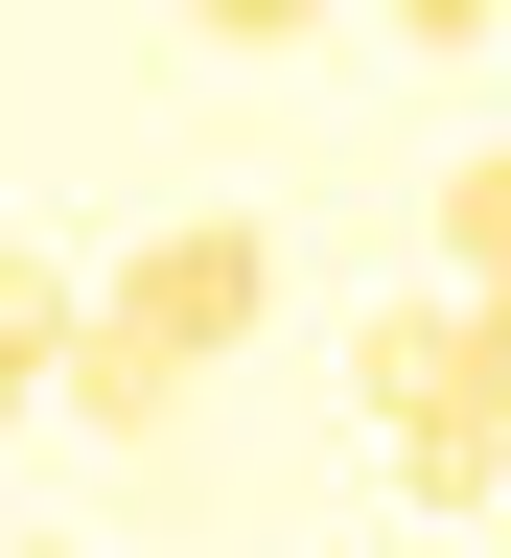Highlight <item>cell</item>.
Wrapping results in <instances>:
<instances>
[{"label": "cell", "mask_w": 511, "mask_h": 558, "mask_svg": "<svg viewBox=\"0 0 511 558\" xmlns=\"http://www.w3.org/2000/svg\"><path fill=\"white\" fill-rule=\"evenodd\" d=\"M256 303H279V233H256V209H163V233H139L94 303H70V418L163 442L209 349H256Z\"/></svg>", "instance_id": "6da1fadb"}, {"label": "cell", "mask_w": 511, "mask_h": 558, "mask_svg": "<svg viewBox=\"0 0 511 558\" xmlns=\"http://www.w3.org/2000/svg\"><path fill=\"white\" fill-rule=\"evenodd\" d=\"M349 373H373V418H418V396H465V303H442V279H396V303L349 326Z\"/></svg>", "instance_id": "7a4b0ae2"}, {"label": "cell", "mask_w": 511, "mask_h": 558, "mask_svg": "<svg viewBox=\"0 0 511 558\" xmlns=\"http://www.w3.org/2000/svg\"><path fill=\"white\" fill-rule=\"evenodd\" d=\"M373 465L418 488V512H488V488H511V418H465V396H418V418H373Z\"/></svg>", "instance_id": "3957f363"}, {"label": "cell", "mask_w": 511, "mask_h": 558, "mask_svg": "<svg viewBox=\"0 0 511 558\" xmlns=\"http://www.w3.org/2000/svg\"><path fill=\"white\" fill-rule=\"evenodd\" d=\"M70 303H94V279L0 233V418H24V396H70Z\"/></svg>", "instance_id": "277c9868"}, {"label": "cell", "mask_w": 511, "mask_h": 558, "mask_svg": "<svg viewBox=\"0 0 511 558\" xmlns=\"http://www.w3.org/2000/svg\"><path fill=\"white\" fill-rule=\"evenodd\" d=\"M442 279H465V303L511 279V140H465V163H442Z\"/></svg>", "instance_id": "5b68a950"}, {"label": "cell", "mask_w": 511, "mask_h": 558, "mask_svg": "<svg viewBox=\"0 0 511 558\" xmlns=\"http://www.w3.org/2000/svg\"><path fill=\"white\" fill-rule=\"evenodd\" d=\"M303 24H326V0H186V47H233V70H256V47H303Z\"/></svg>", "instance_id": "8992f818"}, {"label": "cell", "mask_w": 511, "mask_h": 558, "mask_svg": "<svg viewBox=\"0 0 511 558\" xmlns=\"http://www.w3.org/2000/svg\"><path fill=\"white\" fill-rule=\"evenodd\" d=\"M442 303H465V279H442ZM465 418H511V279L465 303Z\"/></svg>", "instance_id": "52a82bcc"}, {"label": "cell", "mask_w": 511, "mask_h": 558, "mask_svg": "<svg viewBox=\"0 0 511 558\" xmlns=\"http://www.w3.org/2000/svg\"><path fill=\"white\" fill-rule=\"evenodd\" d=\"M373 24H396V47H488L511 0H373Z\"/></svg>", "instance_id": "ba28073f"}, {"label": "cell", "mask_w": 511, "mask_h": 558, "mask_svg": "<svg viewBox=\"0 0 511 558\" xmlns=\"http://www.w3.org/2000/svg\"><path fill=\"white\" fill-rule=\"evenodd\" d=\"M0 558H70V535H0Z\"/></svg>", "instance_id": "9c48e42d"}]
</instances>
